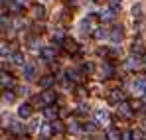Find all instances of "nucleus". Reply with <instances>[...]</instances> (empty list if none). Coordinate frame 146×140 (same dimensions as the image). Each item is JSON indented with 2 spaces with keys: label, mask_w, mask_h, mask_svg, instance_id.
<instances>
[{
  "label": "nucleus",
  "mask_w": 146,
  "mask_h": 140,
  "mask_svg": "<svg viewBox=\"0 0 146 140\" xmlns=\"http://www.w3.org/2000/svg\"><path fill=\"white\" fill-rule=\"evenodd\" d=\"M40 57L44 59V61H53L55 59V47H42L40 49Z\"/></svg>",
  "instance_id": "f257e3e1"
},
{
  "label": "nucleus",
  "mask_w": 146,
  "mask_h": 140,
  "mask_svg": "<svg viewBox=\"0 0 146 140\" xmlns=\"http://www.w3.org/2000/svg\"><path fill=\"white\" fill-rule=\"evenodd\" d=\"M18 117H20V118H30V117H32V105H30V103L20 105V109H18Z\"/></svg>",
  "instance_id": "f03ea898"
},
{
  "label": "nucleus",
  "mask_w": 146,
  "mask_h": 140,
  "mask_svg": "<svg viewBox=\"0 0 146 140\" xmlns=\"http://www.w3.org/2000/svg\"><path fill=\"white\" fill-rule=\"evenodd\" d=\"M55 99H57V95L53 93V91H49V89H46V91L42 93V101H44V105H51V103H55Z\"/></svg>",
  "instance_id": "7ed1b4c3"
},
{
  "label": "nucleus",
  "mask_w": 146,
  "mask_h": 140,
  "mask_svg": "<svg viewBox=\"0 0 146 140\" xmlns=\"http://www.w3.org/2000/svg\"><path fill=\"white\" fill-rule=\"evenodd\" d=\"M111 40H113L115 44H119V42L122 40V26H121V24L113 28V32H111Z\"/></svg>",
  "instance_id": "20e7f679"
},
{
  "label": "nucleus",
  "mask_w": 146,
  "mask_h": 140,
  "mask_svg": "<svg viewBox=\"0 0 146 140\" xmlns=\"http://www.w3.org/2000/svg\"><path fill=\"white\" fill-rule=\"evenodd\" d=\"M130 109H132V105H130V103H124V101L119 103V113H121L122 117H130V115H132V113H130Z\"/></svg>",
  "instance_id": "39448f33"
},
{
  "label": "nucleus",
  "mask_w": 146,
  "mask_h": 140,
  "mask_svg": "<svg viewBox=\"0 0 146 140\" xmlns=\"http://www.w3.org/2000/svg\"><path fill=\"white\" fill-rule=\"evenodd\" d=\"M53 83H55V77H51V75H46V77L40 79V87H42V89H49Z\"/></svg>",
  "instance_id": "423d86ee"
},
{
  "label": "nucleus",
  "mask_w": 146,
  "mask_h": 140,
  "mask_svg": "<svg viewBox=\"0 0 146 140\" xmlns=\"http://www.w3.org/2000/svg\"><path fill=\"white\" fill-rule=\"evenodd\" d=\"M95 118H97V122L105 124V122H109V113L103 111V109H99V111H95Z\"/></svg>",
  "instance_id": "0eeeda50"
},
{
  "label": "nucleus",
  "mask_w": 146,
  "mask_h": 140,
  "mask_svg": "<svg viewBox=\"0 0 146 140\" xmlns=\"http://www.w3.org/2000/svg\"><path fill=\"white\" fill-rule=\"evenodd\" d=\"M63 49H65L67 53H77V44H75L73 40H65V42H63Z\"/></svg>",
  "instance_id": "6e6552de"
},
{
  "label": "nucleus",
  "mask_w": 146,
  "mask_h": 140,
  "mask_svg": "<svg viewBox=\"0 0 146 140\" xmlns=\"http://www.w3.org/2000/svg\"><path fill=\"white\" fill-rule=\"evenodd\" d=\"M34 18H36V20H44V18H46V8L40 6V4L34 6Z\"/></svg>",
  "instance_id": "1a4fd4ad"
},
{
  "label": "nucleus",
  "mask_w": 146,
  "mask_h": 140,
  "mask_svg": "<svg viewBox=\"0 0 146 140\" xmlns=\"http://www.w3.org/2000/svg\"><path fill=\"white\" fill-rule=\"evenodd\" d=\"M99 18H101L103 22H113V20H115V10H105V12L99 14Z\"/></svg>",
  "instance_id": "9d476101"
},
{
  "label": "nucleus",
  "mask_w": 146,
  "mask_h": 140,
  "mask_svg": "<svg viewBox=\"0 0 146 140\" xmlns=\"http://www.w3.org/2000/svg\"><path fill=\"white\" fill-rule=\"evenodd\" d=\"M107 140H122V134L117 128H109L107 130Z\"/></svg>",
  "instance_id": "9b49d317"
},
{
  "label": "nucleus",
  "mask_w": 146,
  "mask_h": 140,
  "mask_svg": "<svg viewBox=\"0 0 146 140\" xmlns=\"http://www.w3.org/2000/svg\"><path fill=\"white\" fill-rule=\"evenodd\" d=\"M34 75H36L34 65H32V63H26V67H24V79H34Z\"/></svg>",
  "instance_id": "f8f14e48"
},
{
  "label": "nucleus",
  "mask_w": 146,
  "mask_h": 140,
  "mask_svg": "<svg viewBox=\"0 0 146 140\" xmlns=\"http://www.w3.org/2000/svg\"><path fill=\"white\" fill-rule=\"evenodd\" d=\"M44 115H46V118H49V120H53V118H57V107H48L46 111H44Z\"/></svg>",
  "instance_id": "ddd939ff"
},
{
  "label": "nucleus",
  "mask_w": 146,
  "mask_h": 140,
  "mask_svg": "<svg viewBox=\"0 0 146 140\" xmlns=\"http://www.w3.org/2000/svg\"><path fill=\"white\" fill-rule=\"evenodd\" d=\"M51 132H53V134H61V132H63V122L53 120V122H51Z\"/></svg>",
  "instance_id": "4468645a"
},
{
  "label": "nucleus",
  "mask_w": 146,
  "mask_h": 140,
  "mask_svg": "<svg viewBox=\"0 0 146 140\" xmlns=\"http://www.w3.org/2000/svg\"><path fill=\"white\" fill-rule=\"evenodd\" d=\"M132 18H136V20L142 18V4H134L132 6Z\"/></svg>",
  "instance_id": "2eb2a0df"
},
{
  "label": "nucleus",
  "mask_w": 146,
  "mask_h": 140,
  "mask_svg": "<svg viewBox=\"0 0 146 140\" xmlns=\"http://www.w3.org/2000/svg\"><path fill=\"white\" fill-rule=\"evenodd\" d=\"M12 85H14V79L10 75L2 73V87H4V91H6V87H12Z\"/></svg>",
  "instance_id": "dca6fc26"
},
{
  "label": "nucleus",
  "mask_w": 146,
  "mask_h": 140,
  "mask_svg": "<svg viewBox=\"0 0 146 140\" xmlns=\"http://www.w3.org/2000/svg\"><path fill=\"white\" fill-rule=\"evenodd\" d=\"M122 99H124V95L121 91H113L111 93V103H122Z\"/></svg>",
  "instance_id": "f3484780"
},
{
  "label": "nucleus",
  "mask_w": 146,
  "mask_h": 140,
  "mask_svg": "<svg viewBox=\"0 0 146 140\" xmlns=\"http://www.w3.org/2000/svg\"><path fill=\"white\" fill-rule=\"evenodd\" d=\"M93 36H95V40H103V38H107V36H111V34H107V30H105V28H97Z\"/></svg>",
  "instance_id": "a211bd4d"
},
{
  "label": "nucleus",
  "mask_w": 146,
  "mask_h": 140,
  "mask_svg": "<svg viewBox=\"0 0 146 140\" xmlns=\"http://www.w3.org/2000/svg\"><path fill=\"white\" fill-rule=\"evenodd\" d=\"M12 63L14 65H24V55L22 53H14L12 55Z\"/></svg>",
  "instance_id": "6ab92c4d"
},
{
  "label": "nucleus",
  "mask_w": 146,
  "mask_h": 140,
  "mask_svg": "<svg viewBox=\"0 0 146 140\" xmlns=\"http://www.w3.org/2000/svg\"><path fill=\"white\" fill-rule=\"evenodd\" d=\"M126 67H128V69H136V67H138V57H130V59L126 61Z\"/></svg>",
  "instance_id": "aec40b11"
},
{
  "label": "nucleus",
  "mask_w": 146,
  "mask_h": 140,
  "mask_svg": "<svg viewBox=\"0 0 146 140\" xmlns=\"http://www.w3.org/2000/svg\"><path fill=\"white\" fill-rule=\"evenodd\" d=\"M111 73H113L111 63H105V65H103V77H111Z\"/></svg>",
  "instance_id": "412c9836"
},
{
  "label": "nucleus",
  "mask_w": 146,
  "mask_h": 140,
  "mask_svg": "<svg viewBox=\"0 0 146 140\" xmlns=\"http://www.w3.org/2000/svg\"><path fill=\"white\" fill-rule=\"evenodd\" d=\"M53 40H55V42H65L63 32H61V30H55V32H53Z\"/></svg>",
  "instance_id": "4be33fe9"
},
{
  "label": "nucleus",
  "mask_w": 146,
  "mask_h": 140,
  "mask_svg": "<svg viewBox=\"0 0 146 140\" xmlns=\"http://www.w3.org/2000/svg\"><path fill=\"white\" fill-rule=\"evenodd\" d=\"M83 130H87V132H95V130H97V124H95V122H85Z\"/></svg>",
  "instance_id": "5701e85b"
},
{
  "label": "nucleus",
  "mask_w": 146,
  "mask_h": 140,
  "mask_svg": "<svg viewBox=\"0 0 146 140\" xmlns=\"http://www.w3.org/2000/svg\"><path fill=\"white\" fill-rule=\"evenodd\" d=\"M14 101V93L12 91H4V103H12Z\"/></svg>",
  "instance_id": "b1692460"
},
{
  "label": "nucleus",
  "mask_w": 146,
  "mask_h": 140,
  "mask_svg": "<svg viewBox=\"0 0 146 140\" xmlns=\"http://www.w3.org/2000/svg\"><path fill=\"white\" fill-rule=\"evenodd\" d=\"M67 130H71L73 134H77V132H79V126H77V122H75V120H71V122H69V126H67Z\"/></svg>",
  "instance_id": "393cba45"
},
{
  "label": "nucleus",
  "mask_w": 146,
  "mask_h": 140,
  "mask_svg": "<svg viewBox=\"0 0 146 140\" xmlns=\"http://www.w3.org/2000/svg\"><path fill=\"white\" fill-rule=\"evenodd\" d=\"M93 71H95V65L93 63H85L83 65V73H93Z\"/></svg>",
  "instance_id": "a878e982"
},
{
  "label": "nucleus",
  "mask_w": 146,
  "mask_h": 140,
  "mask_svg": "<svg viewBox=\"0 0 146 140\" xmlns=\"http://www.w3.org/2000/svg\"><path fill=\"white\" fill-rule=\"evenodd\" d=\"M79 113H81V115H87V113H89V105L81 103V105H79Z\"/></svg>",
  "instance_id": "bb28decb"
},
{
  "label": "nucleus",
  "mask_w": 146,
  "mask_h": 140,
  "mask_svg": "<svg viewBox=\"0 0 146 140\" xmlns=\"http://www.w3.org/2000/svg\"><path fill=\"white\" fill-rule=\"evenodd\" d=\"M142 51V46L140 44H132V53H140Z\"/></svg>",
  "instance_id": "cd10ccee"
},
{
  "label": "nucleus",
  "mask_w": 146,
  "mask_h": 140,
  "mask_svg": "<svg viewBox=\"0 0 146 140\" xmlns=\"http://www.w3.org/2000/svg\"><path fill=\"white\" fill-rule=\"evenodd\" d=\"M122 140H134L132 132H124V134H122Z\"/></svg>",
  "instance_id": "c85d7f7f"
},
{
  "label": "nucleus",
  "mask_w": 146,
  "mask_h": 140,
  "mask_svg": "<svg viewBox=\"0 0 146 140\" xmlns=\"http://www.w3.org/2000/svg\"><path fill=\"white\" fill-rule=\"evenodd\" d=\"M130 105H132V109H140L142 107V101H132Z\"/></svg>",
  "instance_id": "c756f323"
},
{
  "label": "nucleus",
  "mask_w": 146,
  "mask_h": 140,
  "mask_svg": "<svg viewBox=\"0 0 146 140\" xmlns=\"http://www.w3.org/2000/svg\"><path fill=\"white\" fill-rule=\"evenodd\" d=\"M132 136H134V140H140V138H142V134H140L138 130H136V132H132Z\"/></svg>",
  "instance_id": "7c9ffc66"
},
{
  "label": "nucleus",
  "mask_w": 146,
  "mask_h": 140,
  "mask_svg": "<svg viewBox=\"0 0 146 140\" xmlns=\"http://www.w3.org/2000/svg\"><path fill=\"white\" fill-rule=\"evenodd\" d=\"M142 61H144V65H146V55H144V57H142Z\"/></svg>",
  "instance_id": "2f4dec72"
},
{
  "label": "nucleus",
  "mask_w": 146,
  "mask_h": 140,
  "mask_svg": "<svg viewBox=\"0 0 146 140\" xmlns=\"http://www.w3.org/2000/svg\"><path fill=\"white\" fill-rule=\"evenodd\" d=\"M6 2H8V0H2V4H6Z\"/></svg>",
  "instance_id": "473e14b6"
},
{
  "label": "nucleus",
  "mask_w": 146,
  "mask_h": 140,
  "mask_svg": "<svg viewBox=\"0 0 146 140\" xmlns=\"http://www.w3.org/2000/svg\"><path fill=\"white\" fill-rule=\"evenodd\" d=\"M40 140H48V138H40Z\"/></svg>",
  "instance_id": "72a5a7b5"
},
{
  "label": "nucleus",
  "mask_w": 146,
  "mask_h": 140,
  "mask_svg": "<svg viewBox=\"0 0 146 140\" xmlns=\"http://www.w3.org/2000/svg\"><path fill=\"white\" fill-rule=\"evenodd\" d=\"M93 2H99V0H93Z\"/></svg>",
  "instance_id": "f704fd0d"
}]
</instances>
